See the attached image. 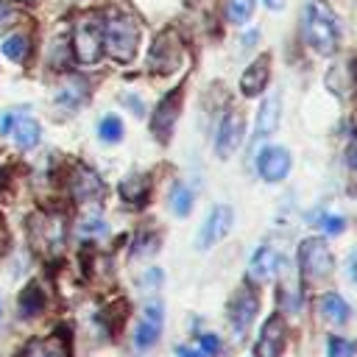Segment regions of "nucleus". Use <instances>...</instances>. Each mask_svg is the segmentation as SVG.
Segmentation results:
<instances>
[{"instance_id": "1", "label": "nucleus", "mask_w": 357, "mask_h": 357, "mask_svg": "<svg viewBox=\"0 0 357 357\" xmlns=\"http://www.w3.org/2000/svg\"><path fill=\"white\" fill-rule=\"evenodd\" d=\"M301 36L307 42L310 50L329 56L337 50L340 42V25L335 11L324 3V0H310L301 11Z\"/></svg>"}, {"instance_id": "2", "label": "nucleus", "mask_w": 357, "mask_h": 357, "mask_svg": "<svg viewBox=\"0 0 357 357\" xmlns=\"http://www.w3.org/2000/svg\"><path fill=\"white\" fill-rule=\"evenodd\" d=\"M137 42H139V28L131 17L112 14L109 22H103V45H106L112 59L131 61L137 53Z\"/></svg>"}, {"instance_id": "3", "label": "nucleus", "mask_w": 357, "mask_h": 357, "mask_svg": "<svg viewBox=\"0 0 357 357\" xmlns=\"http://www.w3.org/2000/svg\"><path fill=\"white\" fill-rule=\"evenodd\" d=\"M73 50L81 64H95L103 50V20L98 14H84L73 28Z\"/></svg>"}, {"instance_id": "4", "label": "nucleus", "mask_w": 357, "mask_h": 357, "mask_svg": "<svg viewBox=\"0 0 357 357\" xmlns=\"http://www.w3.org/2000/svg\"><path fill=\"white\" fill-rule=\"evenodd\" d=\"M298 265H301V273L310 279V282H321L332 273V251L329 245L321 240V237H307L298 248Z\"/></svg>"}, {"instance_id": "5", "label": "nucleus", "mask_w": 357, "mask_h": 357, "mask_svg": "<svg viewBox=\"0 0 357 357\" xmlns=\"http://www.w3.org/2000/svg\"><path fill=\"white\" fill-rule=\"evenodd\" d=\"M0 128H3V134L14 137V142H17L20 148H25V151L33 148V145H39V137H42L39 123H36L28 112H22V109H14V112L3 114Z\"/></svg>"}, {"instance_id": "6", "label": "nucleus", "mask_w": 357, "mask_h": 357, "mask_svg": "<svg viewBox=\"0 0 357 357\" xmlns=\"http://www.w3.org/2000/svg\"><path fill=\"white\" fill-rule=\"evenodd\" d=\"M162 321H165L162 304H159V301H151V304L142 310L139 324H137V329H134V343H137L139 351H148V349L159 340V335H162Z\"/></svg>"}, {"instance_id": "7", "label": "nucleus", "mask_w": 357, "mask_h": 357, "mask_svg": "<svg viewBox=\"0 0 357 357\" xmlns=\"http://www.w3.org/2000/svg\"><path fill=\"white\" fill-rule=\"evenodd\" d=\"M257 310H259V301H257V296H254L251 290H245V287L229 301V321H231V329H234L237 337H243V335L251 329V324H254V318H257Z\"/></svg>"}, {"instance_id": "8", "label": "nucleus", "mask_w": 357, "mask_h": 357, "mask_svg": "<svg viewBox=\"0 0 357 357\" xmlns=\"http://www.w3.org/2000/svg\"><path fill=\"white\" fill-rule=\"evenodd\" d=\"M231 218H234L231 206H226V204L215 206V209L209 212L206 223H204L201 231H198V248H212L218 240H223V237L229 234V229H231Z\"/></svg>"}, {"instance_id": "9", "label": "nucleus", "mask_w": 357, "mask_h": 357, "mask_svg": "<svg viewBox=\"0 0 357 357\" xmlns=\"http://www.w3.org/2000/svg\"><path fill=\"white\" fill-rule=\"evenodd\" d=\"M284 340H287V324L282 321V315H271L259 332L257 357H279L284 349Z\"/></svg>"}, {"instance_id": "10", "label": "nucleus", "mask_w": 357, "mask_h": 357, "mask_svg": "<svg viewBox=\"0 0 357 357\" xmlns=\"http://www.w3.org/2000/svg\"><path fill=\"white\" fill-rule=\"evenodd\" d=\"M243 142V117L237 112H229L220 126H218V139H215V151L220 159L231 156L237 151V145Z\"/></svg>"}, {"instance_id": "11", "label": "nucleus", "mask_w": 357, "mask_h": 357, "mask_svg": "<svg viewBox=\"0 0 357 357\" xmlns=\"http://www.w3.org/2000/svg\"><path fill=\"white\" fill-rule=\"evenodd\" d=\"M257 170L265 181H282L290 170V153L284 148H262L257 156Z\"/></svg>"}, {"instance_id": "12", "label": "nucleus", "mask_w": 357, "mask_h": 357, "mask_svg": "<svg viewBox=\"0 0 357 357\" xmlns=\"http://www.w3.org/2000/svg\"><path fill=\"white\" fill-rule=\"evenodd\" d=\"M178 103H181V92L176 89V92H170L167 98H162V103L156 106V114H153L151 128H153V134H156L162 142H167L170 134H173V123H176V117H178Z\"/></svg>"}, {"instance_id": "13", "label": "nucleus", "mask_w": 357, "mask_h": 357, "mask_svg": "<svg viewBox=\"0 0 357 357\" xmlns=\"http://www.w3.org/2000/svg\"><path fill=\"white\" fill-rule=\"evenodd\" d=\"M276 268H279V254H276V248L259 245V248L251 254V259H248V279L257 282V284H259V282H268V279H273Z\"/></svg>"}, {"instance_id": "14", "label": "nucleus", "mask_w": 357, "mask_h": 357, "mask_svg": "<svg viewBox=\"0 0 357 357\" xmlns=\"http://www.w3.org/2000/svg\"><path fill=\"white\" fill-rule=\"evenodd\" d=\"M279 117H282V98H279V95H271V98L262 103L259 114H257V123H254V142L271 137V134L276 131V126H279Z\"/></svg>"}, {"instance_id": "15", "label": "nucleus", "mask_w": 357, "mask_h": 357, "mask_svg": "<svg viewBox=\"0 0 357 357\" xmlns=\"http://www.w3.org/2000/svg\"><path fill=\"white\" fill-rule=\"evenodd\" d=\"M33 237H36V245L42 251H59L61 243H64V223L61 218H45L33 226Z\"/></svg>"}, {"instance_id": "16", "label": "nucleus", "mask_w": 357, "mask_h": 357, "mask_svg": "<svg viewBox=\"0 0 357 357\" xmlns=\"http://www.w3.org/2000/svg\"><path fill=\"white\" fill-rule=\"evenodd\" d=\"M271 67V59L268 56H259V59H254L248 67H245V73L240 75V89L245 92V95H259L262 89H265V84H268V70Z\"/></svg>"}, {"instance_id": "17", "label": "nucleus", "mask_w": 357, "mask_h": 357, "mask_svg": "<svg viewBox=\"0 0 357 357\" xmlns=\"http://www.w3.org/2000/svg\"><path fill=\"white\" fill-rule=\"evenodd\" d=\"M176 61H178V45L173 42V33H162L151 50V67L153 70H173Z\"/></svg>"}, {"instance_id": "18", "label": "nucleus", "mask_w": 357, "mask_h": 357, "mask_svg": "<svg viewBox=\"0 0 357 357\" xmlns=\"http://www.w3.org/2000/svg\"><path fill=\"white\" fill-rule=\"evenodd\" d=\"M20 357H70V354H67V343H64L61 337L50 335V337L31 340V343L20 351Z\"/></svg>"}, {"instance_id": "19", "label": "nucleus", "mask_w": 357, "mask_h": 357, "mask_svg": "<svg viewBox=\"0 0 357 357\" xmlns=\"http://www.w3.org/2000/svg\"><path fill=\"white\" fill-rule=\"evenodd\" d=\"M318 310H321V318L326 321V324H346V318H349V304L337 296V293H326L324 298H321V304H318Z\"/></svg>"}, {"instance_id": "20", "label": "nucleus", "mask_w": 357, "mask_h": 357, "mask_svg": "<svg viewBox=\"0 0 357 357\" xmlns=\"http://www.w3.org/2000/svg\"><path fill=\"white\" fill-rule=\"evenodd\" d=\"M42 307H45V296H42V290H39L36 284H28V287L22 290V296H20V315H22V318L39 315Z\"/></svg>"}, {"instance_id": "21", "label": "nucleus", "mask_w": 357, "mask_h": 357, "mask_svg": "<svg viewBox=\"0 0 357 357\" xmlns=\"http://www.w3.org/2000/svg\"><path fill=\"white\" fill-rule=\"evenodd\" d=\"M28 50H31V45H28V36H22V33H11L3 42V56L17 61V64L28 59Z\"/></svg>"}, {"instance_id": "22", "label": "nucleus", "mask_w": 357, "mask_h": 357, "mask_svg": "<svg viewBox=\"0 0 357 357\" xmlns=\"http://www.w3.org/2000/svg\"><path fill=\"white\" fill-rule=\"evenodd\" d=\"M170 209L176 212V215H190V209H192V192H190V187L187 184H173V190H170Z\"/></svg>"}, {"instance_id": "23", "label": "nucleus", "mask_w": 357, "mask_h": 357, "mask_svg": "<svg viewBox=\"0 0 357 357\" xmlns=\"http://www.w3.org/2000/svg\"><path fill=\"white\" fill-rule=\"evenodd\" d=\"M148 192V178L145 176H128L123 184H120V195L126 201H142Z\"/></svg>"}, {"instance_id": "24", "label": "nucleus", "mask_w": 357, "mask_h": 357, "mask_svg": "<svg viewBox=\"0 0 357 357\" xmlns=\"http://www.w3.org/2000/svg\"><path fill=\"white\" fill-rule=\"evenodd\" d=\"M98 134H100L103 142H117V139L123 137V123H120V117L106 114V117L98 123Z\"/></svg>"}, {"instance_id": "25", "label": "nucleus", "mask_w": 357, "mask_h": 357, "mask_svg": "<svg viewBox=\"0 0 357 357\" xmlns=\"http://www.w3.org/2000/svg\"><path fill=\"white\" fill-rule=\"evenodd\" d=\"M78 86H81V84H78V81H73L70 86H64V89H59V95H56V100H59L61 106H67V109H73V106H78V103L84 100V95H86V92H84V89H78Z\"/></svg>"}, {"instance_id": "26", "label": "nucleus", "mask_w": 357, "mask_h": 357, "mask_svg": "<svg viewBox=\"0 0 357 357\" xmlns=\"http://www.w3.org/2000/svg\"><path fill=\"white\" fill-rule=\"evenodd\" d=\"M254 14V0H229V17L231 22H245Z\"/></svg>"}, {"instance_id": "27", "label": "nucleus", "mask_w": 357, "mask_h": 357, "mask_svg": "<svg viewBox=\"0 0 357 357\" xmlns=\"http://www.w3.org/2000/svg\"><path fill=\"white\" fill-rule=\"evenodd\" d=\"M354 343L343 340V337H332L329 340V357H354Z\"/></svg>"}, {"instance_id": "28", "label": "nucleus", "mask_w": 357, "mask_h": 357, "mask_svg": "<svg viewBox=\"0 0 357 357\" xmlns=\"http://www.w3.org/2000/svg\"><path fill=\"white\" fill-rule=\"evenodd\" d=\"M321 226H324L326 234H340L346 229V220H343V215H324L321 218Z\"/></svg>"}, {"instance_id": "29", "label": "nucleus", "mask_w": 357, "mask_h": 357, "mask_svg": "<svg viewBox=\"0 0 357 357\" xmlns=\"http://www.w3.org/2000/svg\"><path fill=\"white\" fill-rule=\"evenodd\" d=\"M103 220L98 218V215H92V218H84V223H81V234L86 237V234H103Z\"/></svg>"}, {"instance_id": "30", "label": "nucleus", "mask_w": 357, "mask_h": 357, "mask_svg": "<svg viewBox=\"0 0 357 357\" xmlns=\"http://www.w3.org/2000/svg\"><path fill=\"white\" fill-rule=\"evenodd\" d=\"M198 349H201L204 354H218V351H220V343H218V337H215V335H201Z\"/></svg>"}, {"instance_id": "31", "label": "nucleus", "mask_w": 357, "mask_h": 357, "mask_svg": "<svg viewBox=\"0 0 357 357\" xmlns=\"http://www.w3.org/2000/svg\"><path fill=\"white\" fill-rule=\"evenodd\" d=\"M349 165L357 170V139H351V142H349Z\"/></svg>"}, {"instance_id": "32", "label": "nucleus", "mask_w": 357, "mask_h": 357, "mask_svg": "<svg viewBox=\"0 0 357 357\" xmlns=\"http://www.w3.org/2000/svg\"><path fill=\"white\" fill-rule=\"evenodd\" d=\"M176 354H178V357H206V354H204V351H201V349H195V351H190V349H187V346H181V349H178V351H176Z\"/></svg>"}, {"instance_id": "33", "label": "nucleus", "mask_w": 357, "mask_h": 357, "mask_svg": "<svg viewBox=\"0 0 357 357\" xmlns=\"http://www.w3.org/2000/svg\"><path fill=\"white\" fill-rule=\"evenodd\" d=\"M349 273H351V279L357 282V254L351 257V262H349Z\"/></svg>"}, {"instance_id": "34", "label": "nucleus", "mask_w": 357, "mask_h": 357, "mask_svg": "<svg viewBox=\"0 0 357 357\" xmlns=\"http://www.w3.org/2000/svg\"><path fill=\"white\" fill-rule=\"evenodd\" d=\"M282 3L284 0H265V6H271V8H282Z\"/></svg>"}, {"instance_id": "35", "label": "nucleus", "mask_w": 357, "mask_h": 357, "mask_svg": "<svg viewBox=\"0 0 357 357\" xmlns=\"http://www.w3.org/2000/svg\"><path fill=\"white\" fill-rule=\"evenodd\" d=\"M22 3H28V0H22Z\"/></svg>"}, {"instance_id": "36", "label": "nucleus", "mask_w": 357, "mask_h": 357, "mask_svg": "<svg viewBox=\"0 0 357 357\" xmlns=\"http://www.w3.org/2000/svg\"><path fill=\"white\" fill-rule=\"evenodd\" d=\"M0 312H3V310H0Z\"/></svg>"}]
</instances>
